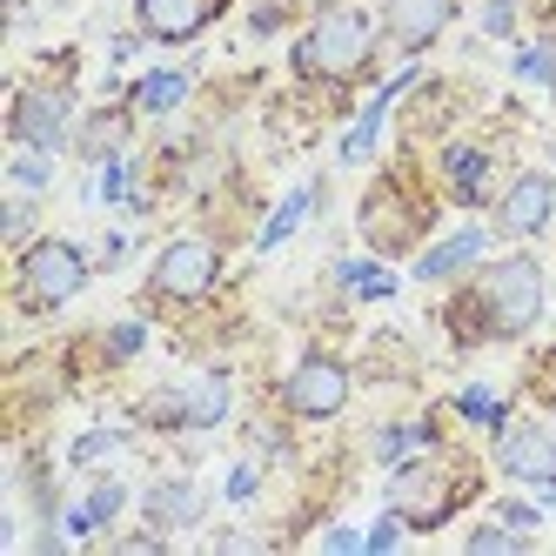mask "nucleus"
Returning <instances> with one entry per match:
<instances>
[{"mask_svg":"<svg viewBox=\"0 0 556 556\" xmlns=\"http://www.w3.org/2000/svg\"><path fill=\"white\" fill-rule=\"evenodd\" d=\"M536 315H543V268L530 255H509V262L483 268V282L463 295L456 329H463V342H476V336L509 342V336L536 329Z\"/></svg>","mask_w":556,"mask_h":556,"instance_id":"f257e3e1","label":"nucleus"},{"mask_svg":"<svg viewBox=\"0 0 556 556\" xmlns=\"http://www.w3.org/2000/svg\"><path fill=\"white\" fill-rule=\"evenodd\" d=\"M369 14L363 8H323L315 27L295 41V74L308 81H355V74L369 67Z\"/></svg>","mask_w":556,"mask_h":556,"instance_id":"f03ea898","label":"nucleus"},{"mask_svg":"<svg viewBox=\"0 0 556 556\" xmlns=\"http://www.w3.org/2000/svg\"><path fill=\"white\" fill-rule=\"evenodd\" d=\"M88 289V255L74 249V242H34L27 255H21V302L27 308H61V302H74Z\"/></svg>","mask_w":556,"mask_h":556,"instance_id":"7ed1b4c3","label":"nucleus"},{"mask_svg":"<svg viewBox=\"0 0 556 556\" xmlns=\"http://www.w3.org/2000/svg\"><path fill=\"white\" fill-rule=\"evenodd\" d=\"M456 496L463 490H456V476L443 463H403L395 483H389V509L403 516V523H416V530H435L456 509Z\"/></svg>","mask_w":556,"mask_h":556,"instance_id":"20e7f679","label":"nucleus"},{"mask_svg":"<svg viewBox=\"0 0 556 556\" xmlns=\"http://www.w3.org/2000/svg\"><path fill=\"white\" fill-rule=\"evenodd\" d=\"M215 275H222L215 242H202V235H181V242H168L162 255H154L148 289H154V295H168V302H202V295L215 289Z\"/></svg>","mask_w":556,"mask_h":556,"instance_id":"39448f33","label":"nucleus"},{"mask_svg":"<svg viewBox=\"0 0 556 556\" xmlns=\"http://www.w3.org/2000/svg\"><path fill=\"white\" fill-rule=\"evenodd\" d=\"M363 235L376 255H403L416 235H422V208L403 194V181H376L369 202H363Z\"/></svg>","mask_w":556,"mask_h":556,"instance_id":"423d86ee","label":"nucleus"},{"mask_svg":"<svg viewBox=\"0 0 556 556\" xmlns=\"http://www.w3.org/2000/svg\"><path fill=\"white\" fill-rule=\"evenodd\" d=\"M282 403L295 416H336L349 403V369L336 363V355H302L295 376L282 382Z\"/></svg>","mask_w":556,"mask_h":556,"instance_id":"0eeeda50","label":"nucleus"},{"mask_svg":"<svg viewBox=\"0 0 556 556\" xmlns=\"http://www.w3.org/2000/svg\"><path fill=\"white\" fill-rule=\"evenodd\" d=\"M8 128H14L21 148L54 154V148L67 141V94H61V88H21V94H14V114H8Z\"/></svg>","mask_w":556,"mask_h":556,"instance_id":"6e6552de","label":"nucleus"},{"mask_svg":"<svg viewBox=\"0 0 556 556\" xmlns=\"http://www.w3.org/2000/svg\"><path fill=\"white\" fill-rule=\"evenodd\" d=\"M496 463H503V476H516V483L556 490V435L536 429V422H509L503 443H496Z\"/></svg>","mask_w":556,"mask_h":556,"instance_id":"1a4fd4ad","label":"nucleus"},{"mask_svg":"<svg viewBox=\"0 0 556 556\" xmlns=\"http://www.w3.org/2000/svg\"><path fill=\"white\" fill-rule=\"evenodd\" d=\"M154 422H168V429H208L228 416V382L222 376H202V382H188V389H168V395H154L148 403Z\"/></svg>","mask_w":556,"mask_h":556,"instance_id":"9d476101","label":"nucleus"},{"mask_svg":"<svg viewBox=\"0 0 556 556\" xmlns=\"http://www.w3.org/2000/svg\"><path fill=\"white\" fill-rule=\"evenodd\" d=\"M222 8H228V0H141L135 21H141L148 41H194Z\"/></svg>","mask_w":556,"mask_h":556,"instance_id":"9b49d317","label":"nucleus"},{"mask_svg":"<svg viewBox=\"0 0 556 556\" xmlns=\"http://www.w3.org/2000/svg\"><path fill=\"white\" fill-rule=\"evenodd\" d=\"M549 208H556V181L549 175H516L509 194H503V208H496V228L503 235H543Z\"/></svg>","mask_w":556,"mask_h":556,"instance_id":"f8f14e48","label":"nucleus"},{"mask_svg":"<svg viewBox=\"0 0 556 556\" xmlns=\"http://www.w3.org/2000/svg\"><path fill=\"white\" fill-rule=\"evenodd\" d=\"M450 14H456L450 0H382L389 41H395V48H409V54H416V48H429L435 34L450 27Z\"/></svg>","mask_w":556,"mask_h":556,"instance_id":"ddd939ff","label":"nucleus"},{"mask_svg":"<svg viewBox=\"0 0 556 556\" xmlns=\"http://www.w3.org/2000/svg\"><path fill=\"white\" fill-rule=\"evenodd\" d=\"M148 523H154V530H188V523H202V490H194V483H154V490H148Z\"/></svg>","mask_w":556,"mask_h":556,"instance_id":"4468645a","label":"nucleus"},{"mask_svg":"<svg viewBox=\"0 0 556 556\" xmlns=\"http://www.w3.org/2000/svg\"><path fill=\"white\" fill-rule=\"evenodd\" d=\"M443 175H450V194H456V202H483V188H490V154H483V148H450V154H443Z\"/></svg>","mask_w":556,"mask_h":556,"instance_id":"2eb2a0df","label":"nucleus"},{"mask_svg":"<svg viewBox=\"0 0 556 556\" xmlns=\"http://www.w3.org/2000/svg\"><path fill=\"white\" fill-rule=\"evenodd\" d=\"M476 255H483V228H463V235H450L443 249H429L422 262H416V275L422 282H443V275H456V268H469Z\"/></svg>","mask_w":556,"mask_h":556,"instance_id":"dca6fc26","label":"nucleus"},{"mask_svg":"<svg viewBox=\"0 0 556 556\" xmlns=\"http://www.w3.org/2000/svg\"><path fill=\"white\" fill-rule=\"evenodd\" d=\"M403 88H409V74H395V81L369 101V114H363V122L349 128V141H342V162H369V148H376V135H382V114H389V101L403 94Z\"/></svg>","mask_w":556,"mask_h":556,"instance_id":"f3484780","label":"nucleus"},{"mask_svg":"<svg viewBox=\"0 0 556 556\" xmlns=\"http://www.w3.org/2000/svg\"><path fill=\"white\" fill-rule=\"evenodd\" d=\"M181 94H188V74H181V67H162V74H148V81L135 88V108H141V114H168Z\"/></svg>","mask_w":556,"mask_h":556,"instance_id":"a211bd4d","label":"nucleus"},{"mask_svg":"<svg viewBox=\"0 0 556 556\" xmlns=\"http://www.w3.org/2000/svg\"><path fill=\"white\" fill-rule=\"evenodd\" d=\"M308 202H315V188H295V194H289V202H282V208H275V215H268V228H262V249H282V242H289V235H295V222L308 215Z\"/></svg>","mask_w":556,"mask_h":556,"instance_id":"6ab92c4d","label":"nucleus"},{"mask_svg":"<svg viewBox=\"0 0 556 556\" xmlns=\"http://www.w3.org/2000/svg\"><path fill=\"white\" fill-rule=\"evenodd\" d=\"M336 275H342L355 295H376V302H382V295H395V275H389V268H376V262H342Z\"/></svg>","mask_w":556,"mask_h":556,"instance_id":"aec40b11","label":"nucleus"},{"mask_svg":"<svg viewBox=\"0 0 556 556\" xmlns=\"http://www.w3.org/2000/svg\"><path fill=\"white\" fill-rule=\"evenodd\" d=\"M422 443H429V429H382V435H376V456H382V463H403V456L422 450Z\"/></svg>","mask_w":556,"mask_h":556,"instance_id":"412c9836","label":"nucleus"},{"mask_svg":"<svg viewBox=\"0 0 556 556\" xmlns=\"http://www.w3.org/2000/svg\"><path fill=\"white\" fill-rule=\"evenodd\" d=\"M114 141H122V114H94L88 135H81V154H108Z\"/></svg>","mask_w":556,"mask_h":556,"instance_id":"4be33fe9","label":"nucleus"},{"mask_svg":"<svg viewBox=\"0 0 556 556\" xmlns=\"http://www.w3.org/2000/svg\"><path fill=\"white\" fill-rule=\"evenodd\" d=\"M463 416H476V422H490V429H503V403L490 389H463V403H456Z\"/></svg>","mask_w":556,"mask_h":556,"instance_id":"5701e85b","label":"nucleus"},{"mask_svg":"<svg viewBox=\"0 0 556 556\" xmlns=\"http://www.w3.org/2000/svg\"><path fill=\"white\" fill-rule=\"evenodd\" d=\"M122 503H128V490H122V483H94L88 516H94V523H114V516H122Z\"/></svg>","mask_w":556,"mask_h":556,"instance_id":"b1692460","label":"nucleus"},{"mask_svg":"<svg viewBox=\"0 0 556 556\" xmlns=\"http://www.w3.org/2000/svg\"><path fill=\"white\" fill-rule=\"evenodd\" d=\"M516 74H523V81H556L549 48H523V54H516Z\"/></svg>","mask_w":556,"mask_h":556,"instance_id":"393cba45","label":"nucleus"},{"mask_svg":"<svg viewBox=\"0 0 556 556\" xmlns=\"http://www.w3.org/2000/svg\"><path fill=\"white\" fill-rule=\"evenodd\" d=\"M14 181H21V188H41V181H48V162H41V148H27L21 162H14Z\"/></svg>","mask_w":556,"mask_h":556,"instance_id":"a878e982","label":"nucleus"},{"mask_svg":"<svg viewBox=\"0 0 556 556\" xmlns=\"http://www.w3.org/2000/svg\"><path fill=\"white\" fill-rule=\"evenodd\" d=\"M114 443H122V435H101V429H94V435H81V443H74V463H101Z\"/></svg>","mask_w":556,"mask_h":556,"instance_id":"bb28decb","label":"nucleus"},{"mask_svg":"<svg viewBox=\"0 0 556 556\" xmlns=\"http://www.w3.org/2000/svg\"><path fill=\"white\" fill-rule=\"evenodd\" d=\"M469 549H476V556H490V549L503 556V549H516V536H509V530H476V536H469Z\"/></svg>","mask_w":556,"mask_h":556,"instance_id":"cd10ccee","label":"nucleus"},{"mask_svg":"<svg viewBox=\"0 0 556 556\" xmlns=\"http://www.w3.org/2000/svg\"><path fill=\"white\" fill-rule=\"evenodd\" d=\"M135 349H141V329H135V323L108 336V355H114V363H122V355H135Z\"/></svg>","mask_w":556,"mask_h":556,"instance_id":"c85d7f7f","label":"nucleus"},{"mask_svg":"<svg viewBox=\"0 0 556 556\" xmlns=\"http://www.w3.org/2000/svg\"><path fill=\"white\" fill-rule=\"evenodd\" d=\"M395 536H403V516H382V523L369 530V549H395Z\"/></svg>","mask_w":556,"mask_h":556,"instance_id":"c756f323","label":"nucleus"},{"mask_svg":"<svg viewBox=\"0 0 556 556\" xmlns=\"http://www.w3.org/2000/svg\"><path fill=\"white\" fill-rule=\"evenodd\" d=\"M483 27H490V34H509V27H516V14H509V0H490V8H483Z\"/></svg>","mask_w":556,"mask_h":556,"instance_id":"7c9ffc66","label":"nucleus"},{"mask_svg":"<svg viewBox=\"0 0 556 556\" xmlns=\"http://www.w3.org/2000/svg\"><path fill=\"white\" fill-rule=\"evenodd\" d=\"M101 194H108V202H122V194H128V168H122V162H108V175H101Z\"/></svg>","mask_w":556,"mask_h":556,"instance_id":"2f4dec72","label":"nucleus"},{"mask_svg":"<svg viewBox=\"0 0 556 556\" xmlns=\"http://www.w3.org/2000/svg\"><path fill=\"white\" fill-rule=\"evenodd\" d=\"M228 496H235V503H249V496H255V469H249V463L228 476Z\"/></svg>","mask_w":556,"mask_h":556,"instance_id":"473e14b6","label":"nucleus"},{"mask_svg":"<svg viewBox=\"0 0 556 556\" xmlns=\"http://www.w3.org/2000/svg\"><path fill=\"white\" fill-rule=\"evenodd\" d=\"M503 523H509V530H530V523H536V509H523V503H509V509H503Z\"/></svg>","mask_w":556,"mask_h":556,"instance_id":"72a5a7b5","label":"nucleus"},{"mask_svg":"<svg viewBox=\"0 0 556 556\" xmlns=\"http://www.w3.org/2000/svg\"><path fill=\"white\" fill-rule=\"evenodd\" d=\"M549 503H556V496H549Z\"/></svg>","mask_w":556,"mask_h":556,"instance_id":"f704fd0d","label":"nucleus"}]
</instances>
